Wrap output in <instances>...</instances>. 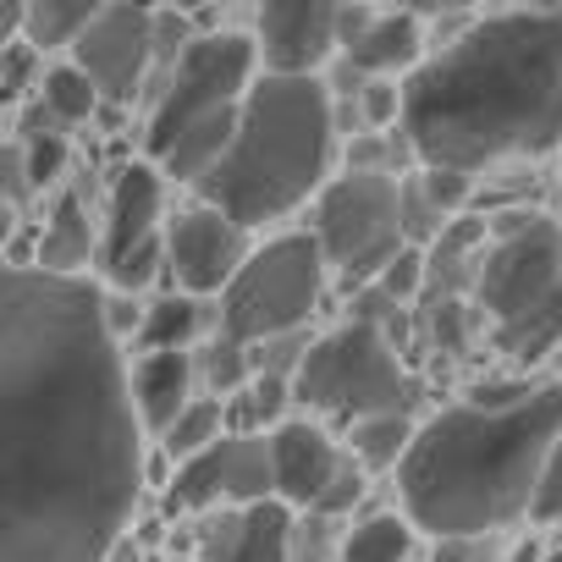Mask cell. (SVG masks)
Listing matches in <instances>:
<instances>
[{"instance_id":"ffe728a7","label":"cell","mask_w":562,"mask_h":562,"mask_svg":"<svg viewBox=\"0 0 562 562\" xmlns=\"http://www.w3.org/2000/svg\"><path fill=\"white\" fill-rule=\"evenodd\" d=\"M100 18L94 0H29V18H23V40L34 50H72L89 23Z\"/></svg>"},{"instance_id":"52a82bcc","label":"cell","mask_w":562,"mask_h":562,"mask_svg":"<svg viewBox=\"0 0 562 562\" xmlns=\"http://www.w3.org/2000/svg\"><path fill=\"white\" fill-rule=\"evenodd\" d=\"M293 397L321 414H337L348 425H364L381 414H414L419 381L408 375L397 342L381 326L348 321V326L315 337V348L304 353V364L293 375Z\"/></svg>"},{"instance_id":"f546056e","label":"cell","mask_w":562,"mask_h":562,"mask_svg":"<svg viewBox=\"0 0 562 562\" xmlns=\"http://www.w3.org/2000/svg\"><path fill=\"white\" fill-rule=\"evenodd\" d=\"M447 226H452V221L430 204V193L419 188V177H403V237L419 243V248H430Z\"/></svg>"},{"instance_id":"7402d4cb","label":"cell","mask_w":562,"mask_h":562,"mask_svg":"<svg viewBox=\"0 0 562 562\" xmlns=\"http://www.w3.org/2000/svg\"><path fill=\"white\" fill-rule=\"evenodd\" d=\"M408 557H414L408 513H370L342 535V562H408Z\"/></svg>"},{"instance_id":"e0dca14e","label":"cell","mask_w":562,"mask_h":562,"mask_svg":"<svg viewBox=\"0 0 562 562\" xmlns=\"http://www.w3.org/2000/svg\"><path fill=\"white\" fill-rule=\"evenodd\" d=\"M193 386H199V364L188 353H144L133 370V397H138L144 430L166 436L193 408Z\"/></svg>"},{"instance_id":"d6a6232c","label":"cell","mask_w":562,"mask_h":562,"mask_svg":"<svg viewBox=\"0 0 562 562\" xmlns=\"http://www.w3.org/2000/svg\"><path fill=\"white\" fill-rule=\"evenodd\" d=\"M359 111H364V122L375 133L403 127V89H397V78H364L359 83Z\"/></svg>"},{"instance_id":"e575fe53","label":"cell","mask_w":562,"mask_h":562,"mask_svg":"<svg viewBox=\"0 0 562 562\" xmlns=\"http://www.w3.org/2000/svg\"><path fill=\"white\" fill-rule=\"evenodd\" d=\"M529 524H562V441L551 447V458H546V469H540Z\"/></svg>"},{"instance_id":"83f0119b","label":"cell","mask_w":562,"mask_h":562,"mask_svg":"<svg viewBox=\"0 0 562 562\" xmlns=\"http://www.w3.org/2000/svg\"><path fill=\"white\" fill-rule=\"evenodd\" d=\"M199 381L210 386V397L221 403V397H243L248 392V381H254V353L243 348V342H210L204 348V359H199Z\"/></svg>"},{"instance_id":"9c48e42d","label":"cell","mask_w":562,"mask_h":562,"mask_svg":"<svg viewBox=\"0 0 562 562\" xmlns=\"http://www.w3.org/2000/svg\"><path fill=\"white\" fill-rule=\"evenodd\" d=\"M315 243L326 265L342 270L348 288L364 293V281L408 248L403 237V182L381 171H348L331 177V188L315 199Z\"/></svg>"},{"instance_id":"5b68a950","label":"cell","mask_w":562,"mask_h":562,"mask_svg":"<svg viewBox=\"0 0 562 562\" xmlns=\"http://www.w3.org/2000/svg\"><path fill=\"white\" fill-rule=\"evenodd\" d=\"M254 61L259 45L248 34H199L188 45V56L166 72L160 100L149 111V166H160V177L199 188L232 149L243 105L254 94Z\"/></svg>"},{"instance_id":"f35d334b","label":"cell","mask_w":562,"mask_h":562,"mask_svg":"<svg viewBox=\"0 0 562 562\" xmlns=\"http://www.w3.org/2000/svg\"><path fill=\"white\" fill-rule=\"evenodd\" d=\"M326 551H331L326 518H315V524H304V529L293 535V562H326Z\"/></svg>"},{"instance_id":"1f68e13d","label":"cell","mask_w":562,"mask_h":562,"mask_svg":"<svg viewBox=\"0 0 562 562\" xmlns=\"http://www.w3.org/2000/svg\"><path fill=\"white\" fill-rule=\"evenodd\" d=\"M23 138V149H29V177H34V188H50L56 177H61V166H67V138L56 133V127H29V133H18Z\"/></svg>"},{"instance_id":"d590c367","label":"cell","mask_w":562,"mask_h":562,"mask_svg":"<svg viewBox=\"0 0 562 562\" xmlns=\"http://www.w3.org/2000/svg\"><path fill=\"white\" fill-rule=\"evenodd\" d=\"M0 193H7V210H23V204H29V193H34L23 138H12V144H7V155H0Z\"/></svg>"},{"instance_id":"4dcf8cb0","label":"cell","mask_w":562,"mask_h":562,"mask_svg":"<svg viewBox=\"0 0 562 562\" xmlns=\"http://www.w3.org/2000/svg\"><path fill=\"white\" fill-rule=\"evenodd\" d=\"M40 50L29 45V40H12L7 50H0V100L7 105H18L29 89H40Z\"/></svg>"},{"instance_id":"f1b7e54d","label":"cell","mask_w":562,"mask_h":562,"mask_svg":"<svg viewBox=\"0 0 562 562\" xmlns=\"http://www.w3.org/2000/svg\"><path fill=\"white\" fill-rule=\"evenodd\" d=\"M375 288L392 299V304H425V288H430V270H425V248H403L386 270H381V281Z\"/></svg>"},{"instance_id":"ac0fdd59","label":"cell","mask_w":562,"mask_h":562,"mask_svg":"<svg viewBox=\"0 0 562 562\" xmlns=\"http://www.w3.org/2000/svg\"><path fill=\"white\" fill-rule=\"evenodd\" d=\"M485 243H491V221H469V215L452 221V226L425 248V270H430L425 299H474Z\"/></svg>"},{"instance_id":"d4e9b609","label":"cell","mask_w":562,"mask_h":562,"mask_svg":"<svg viewBox=\"0 0 562 562\" xmlns=\"http://www.w3.org/2000/svg\"><path fill=\"white\" fill-rule=\"evenodd\" d=\"M419 315H425V342L436 353H447V359H463L474 348V331L485 326L474 299H425Z\"/></svg>"},{"instance_id":"8d00e7d4","label":"cell","mask_w":562,"mask_h":562,"mask_svg":"<svg viewBox=\"0 0 562 562\" xmlns=\"http://www.w3.org/2000/svg\"><path fill=\"white\" fill-rule=\"evenodd\" d=\"M359 496H364V463H342V469H337V480H331V491L321 496L315 518H342V513H353V507H359Z\"/></svg>"},{"instance_id":"4316f807","label":"cell","mask_w":562,"mask_h":562,"mask_svg":"<svg viewBox=\"0 0 562 562\" xmlns=\"http://www.w3.org/2000/svg\"><path fill=\"white\" fill-rule=\"evenodd\" d=\"M232 430V419H226V408L215 403V397H193V408L166 430V452L177 458V463H188V458H199V452H210L221 436Z\"/></svg>"},{"instance_id":"cb8c5ba5","label":"cell","mask_w":562,"mask_h":562,"mask_svg":"<svg viewBox=\"0 0 562 562\" xmlns=\"http://www.w3.org/2000/svg\"><path fill=\"white\" fill-rule=\"evenodd\" d=\"M199 331H204V304L171 293V299L149 304V321H144L138 337H144L149 353H188V342H193Z\"/></svg>"},{"instance_id":"484cf974","label":"cell","mask_w":562,"mask_h":562,"mask_svg":"<svg viewBox=\"0 0 562 562\" xmlns=\"http://www.w3.org/2000/svg\"><path fill=\"white\" fill-rule=\"evenodd\" d=\"M414 436H419V425H414L408 414L364 419V425H353V458H359L364 469H397V463L408 458Z\"/></svg>"},{"instance_id":"7a4b0ae2","label":"cell","mask_w":562,"mask_h":562,"mask_svg":"<svg viewBox=\"0 0 562 562\" xmlns=\"http://www.w3.org/2000/svg\"><path fill=\"white\" fill-rule=\"evenodd\" d=\"M419 171H485L562 149V7L474 18L414 78L403 127Z\"/></svg>"},{"instance_id":"8992f818","label":"cell","mask_w":562,"mask_h":562,"mask_svg":"<svg viewBox=\"0 0 562 562\" xmlns=\"http://www.w3.org/2000/svg\"><path fill=\"white\" fill-rule=\"evenodd\" d=\"M474 310L491 342L518 364H540L562 342V221L557 215L546 210L491 215Z\"/></svg>"},{"instance_id":"8fae6325","label":"cell","mask_w":562,"mask_h":562,"mask_svg":"<svg viewBox=\"0 0 562 562\" xmlns=\"http://www.w3.org/2000/svg\"><path fill=\"white\" fill-rule=\"evenodd\" d=\"M248 254H254L248 226H237L226 210H215L204 199L166 226V270L182 299H210V293L226 299L237 270L248 265Z\"/></svg>"},{"instance_id":"2e32d148","label":"cell","mask_w":562,"mask_h":562,"mask_svg":"<svg viewBox=\"0 0 562 562\" xmlns=\"http://www.w3.org/2000/svg\"><path fill=\"white\" fill-rule=\"evenodd\" d=\"M348 67L359 78H397L425 67V23L419 12H375V23L348 45Z\"/></svg>"},{"instance_id":"30bf717a","label":"cell","mask_w":562,"mask_h":562,"mask_svg":"<svg viewBox=\"0 0 562 562\" xmlns=\"http://www.w3.org/2000/svg\"><path fill=\"white\" fill-rule=\"evenodd\" d=\"M160 166L133 160L105 210V237H100V265L116 293H144L149 281L166 270V232H160Z\"/></svg>"},{"instance_id":"7c38bea8","label":"cell","mask_w":562,"mask_h":562,"mask_svg":"<svg viewBox=\"0 0 562 562\" xmlns=\"http://www.w3.org/2000/svg\"><path fill=\"white\" fill-rule=\"evenodd\" d=\"M72 61L94 78L100 100L127 105L144 89L149 67H155V12H144V7H100L89 34L72 45Z\"/></svg>"},{"instance_id":"b9f144b4","label":"cell","mask_w":562,"mask_h":562,"mask_svg":"<svg viewBox=\"0 0 562 562\" xmlns=\"http://www.w3.org/2000/svg\"><path fill=\"white\" fill-rule=\"evenodd\" d=\"M166 562H171V557H166Z\"/></svg>"},{"instance_id":"836d02e7","label":"cell","mask_w":562,"mask_h":562,"mask_svg":"<svg viewBox=\"0 0 562 562\" xmlns=\"http://www.w3.org/2000/svg\"><path fill=\"white\" fill-rule=\"evenodd\" d=\"M419 177V188L430 193V204L447 215V221H463V204H469V193H474V182L463 177V171H414Z\"/></svg>"},{"instance_id":"ba28073f","label":"cell","mask_w":562,"mask_h":562,"mask_svg":"<svg viewBox=\"0 0 562 562\" xmlns=\"http://www.w3.org/2000/svg\"><path fill=\"white\" fill-rule=\"evenodd\" d=\"M321 293H326V254L315 232L270 237L265 248L248 254V265L237 270V281L221 299V337L243 348L299 337Z\"/></svg>"},{"instance_id":"4fadbf2b","label":"cell","mask_w":562,"mask_h":562,"mask_svg":"<svg viewBox=\"0 0 562 562\" xmlns=\"http://www.w3.org/2000/svg\"><path fill=\"white\" fill-rule=\"evenodd\" d=\"M254 29L265 78H321L331 50H342V7L326 0H281L259 12Z\"/></svg>"},{"instance_id":"60d3db41","label":"cell","mask_w":562,"mask_h":562,"mask_svg":"<svg viewBox=\"0 0 562 562\" xmlns=\"http://www.w3.org/2000/svg\"><path fill=\"white\" fill-rule=\"evenodd\" d=\"M546 562H562V551H551V557H546Z\"/></svg>"},{"instance_id":"9a60e30c","label":"cell","mask_w":562,"mask_h":562,"mask_svg":"<svg viewBox=\"0 0 562 562\" xmlns=\"http://www.w3.org/2000/svg\"><path fill=\"white\" fill-rule=\"evenodd\" d=\"M293 535H299L293 507L281 502L237 507L204 529L199 562H293Z\"/></svg>"},{"instance_id":"5bb4252c","label":"cell","mask_w":562,"mask_h":562,"mask_svg":"<svg viewBox=\"0 0 562 562\" xmlns=\"http://www.w3.org/2000/svg\"><path fill=\"white\" fill-rule=\"evenodd\" d=\"M270 463H276V502L281 507H321V496L331 491L342 458L337 441L310 425V419H288L281 430H270Z\"/></svg>"},{"instance_id":"44dd1931","label":"cell","mask_w":562,"mask_h":562,"mask_svg":"<svg viewBox=\"0 0 562 562\" xmlns=\"http://www.w3.org/2000/svg\"><path fill=\"white\" fill-rule=\"evenodd\" d=\"M215 502H226V436H221L210 452L177 463L171 491H166V507H171V513H204V507H215Z\"/></svg>"},{"instance_id":"ab89813d","label":"cell","mask_w":562,"mask_h":562,"mask_svg":"<svg viewBox=\"0 0 562 562\" xmlns=\"http://www.w3.org/2000/svg\"><path fill=\"white\" fill-rule=\"evenodd\" d=\"M502 562H546V551H540L535 540H518V546H513V551H507Z\"/></svg>"},{"instance_id":"277c9868","label":"cell","mask_w":562,"mask_h":562,"mask_svg":"<svg viewBox=\"0 0 562 562\" xmlns=\"http://www.w3.org/2000/svg\"><path fill=\"white\" fill-rule=\"evenodd\" d=\"M331 149L337 105L321 78H259L226 160L199 182V193L237 226H270L331 188Z\"/></svg>"},{"instance_id":"603a6c76","label":"cell","mask_w":562,"mask_h":562,"mask_svg":"<svg viewBox=\"0 0 562 562\" xmlns=\"http://www.w3.org/2000/svg\"><path fill=\"white\" fill-rule=\"evenodd\" d=\"M40 111L50 122H61V127H78V122H89L100 111V89H94V78L78 61L45 67V78H40Z\"/></svg>"},{"instance_id":"3957f363","label":"cell","mask_w":562,"mask_h":562,"mask_svg":"<svg viewBox=\"0 0 562 562\" xmlns=\"http://www.w3.org/2000/svg\"><path fill=\"white\" fill-rule=\"evenodd\" d=\"M562 441V381H491L469 403L430 414L397 463L414 529L436 540H491L529 518L540 469Z\"/></svg>"},{"instance_id":"6da1fadb","label":"cell","mask_w":562,"mask_h":562,"mask_svg":"<svg viewBox=\"0 0 562 562\" xmlns=\"http://www.w3.org/2000/svg\"><path fill=\"white\" fill-rule=\"evenodd\" d=\"M144 491V419L83 276H0V562H105Z\"/></svg>"},{"instance_id":"74e56055","label":"cell","mask_w":562,"mask_h":562,"mask_svg":"<svg viewBox=\"0 0 562 562\" xmlns=\"http://www.w3.org/2000/svg\"><path fill=\"white\" fill-rule=\"evenodd\" d=\"M144 321H149V310H138L133 293H105V326H111L116 342H122L127 331H144Z\"/></svg>"},{"instance_id":"d6986e66","label":"cell","mask_w":562,"mask_h":562,"mask_svg":"<svg viewBox=\"0 0 562 562\" xmlns=\"http://www.w3.org/2000/svg\"><path fill=\"white\" fill-rule=\"evenodd\" d=\"M94 254V226H89V210L78 193H61L40 243H34V270L45 276H78V265H89Z\"/></svg>"}]
</instances>
